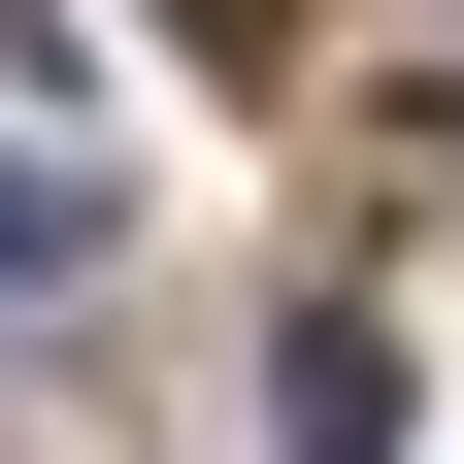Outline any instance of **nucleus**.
<instances>
[{"instance_id": "f257e3e1", "label": "nucleus", "mask_w": 464, "mask_h": 464, "mask_svg": "<svg viewBox=\"0 0 464 464\" xmlns=\"http://www.w3.org/2000/svg\"><path fill=\"white\" fill-rule=\"evenodd\" d=\"M266 398H299V464H398V332H365V299H299V332H266Z\"/></svg>"}, {"instance_id": "f03ea898", "label": "nucleus", "mask_w": 464, "mask_h": 464, "mask_svg": "<svg viewBox=\"0 0 464 464\" xmlns=\"http://www.w3.org/2000/svg\"><path fill=\"white\" fill-rule=\"evenodd\" d=\"M34 266H100V199H67V166H0V299H34Z\"/></svg>"}, {"instance_id": "7ed1b4c3", "label": "nucleus", "mask_w": 464, "mask_h": 464, "mask_svg": "<svg viewBox=\"0 0 464 464\" xmlns=\"http://www.w3.org/2000/svg\"><path fill=\"white\" fill-rule=\"evenodd\" d=\"M199 34H232V67H266V34H299V0H199Z\"/></svg>"}]
</instances>
